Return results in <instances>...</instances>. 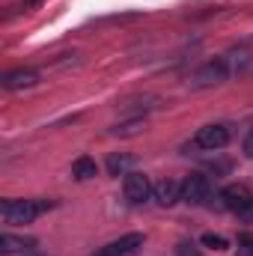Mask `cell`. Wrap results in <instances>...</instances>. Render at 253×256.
<instances>
[{
  "instance_id": "6da1fadb",
  "label": "cell",
  "mask_w": 253,
  "mask_h": 256,
  "mask_svg": "<svg viewBox=\"0 0 253 256\" xmlns=\"http://www.w3.org/2000/svg\"><path fill=\"white\" fill-rule=\"evenodd\" d=\"M48 208H54L51 200H6V202L0 206L6 224H30V220H36L39 214H45Z\"/></svg>"
},
{
  "instance_id": "7a4b0ae2",
  "label": "cell",
  "mask_w": 253,
  "mask_h": 256,
  "mask_svg": "<svg viewBox=\"0 0 253 256\" xmlns=\"http://www.w3.org/2000/svg\"><path fill=\"white\" fill-rule=\"evenodd\" d=\"M194 143H196L200 149H208V152L224 149V146L230 143V128L226 126H202L200 131H196Z\"/></svg>"
},
{
  "instance_id": "3957f363",
  "label": "cell",
  "mask_w": 253,
  "mask_h": 256,
  "mask_svg": "<svg viewBox=\"0 0 253 256\" xmlns=\"http://www.w3.org/2000/svg\"><path fill=\"white\" fill-rule=\"evenodd\" d=\"M220 200H224V206H226L230 212H236V214H244V212L253 208V194L248 191L244 185H226V188L220 191Z\"/></svg>"
},
{
  "instance_id": "277c9868",
  "label": "cell",
  "mask_w": 253,
  "mask_h": 256,
  "mask_svg": "<svg viewBox=\"0 0 253 256\" xmlns=\"http://www.w3.org/2000/svg\"><path fill=\"white\" fill-rule=\"evenodd\" d=\"M152 182H149V176H143V173H126V182H122V191H126V200L131 202H143V200H149L152 196Z\"/></svg>"
},
{
  "instance_id": "5b68a950",
  "label": "cell",
  "mask_w": 253,
  "mask_h": 256,
  "mask_svg": "<svg viewBox=\"0 0 253 256\" xmlns=\"http://www.w3.org/2000/svg\"><path fill=\"white\" fill-rule=\"evenodd\" d=\"M143 242H146L143 232H128V236H122V238L108 242L104 248H98L96 256H128V254H134L137 248H143Z\"/></svg>"
},
{
  "instance_id": "8992f818",
  "label": "cell",
  "mask_w": 253,
  "mask_h": 256,
  "mask_svg": "<svg viewBox=\"0 0 253 256\" xmlns=\"http://www.w3.org/2000/svg\"><path fill=\"white\" fill-rule=\"evenodd\" d=\"M226 74H230V68L224 60H212V63H206L202 68H196L194 72V86H214V84H220V80H226Z\"/></svg>"
},
{
  "instance_id": "52a82bcc",
  "label": "cell",
  "mask_w": 253,
  "mask_h": 256,
  "mask_svg": "<svg viewBox=\"0 0 253 256\" xmlns=\"http://www.w3.org/2000/svg\"><path fill=\"white\" fill-rule=\"evenodd\" d=\"M208 179L202 176V173H188L185 179H182V200L185 202H202L206 196H208Z\"/></svg>"
},
{
  "instance_id": "ba28073f",
  "label": "cell",
  "mask_w": 253,
  "mask_h": 256,
  "mask_svg": "<svg viewBox=\"0 0 253 256\" xmlns=\"http://www.w3.org/2000/svg\"><path fill=\"white\" fill-rule=\"evenodd\" d=\"M152 196L158 206H176L182 200V182L176 179H161L155 188H152Z\"/></svg>"
},
{
  "instance_id": "9c48e42d",
  "label": "cell",
  "mask_w": 253,
  "mask_h": 256,
  "mask_svg": "<svg viewBox=\"0 0 253 256\" xmlns=\"http://www.w3.org/2000/svg\"><path fill=\"white\" fill-rule=\"evenodd\" d=\"M36 84H39V72H33V68H15V72L3 74L6 90H27V86H36Z\"/></svg>"
},
{
  "instance_id": "30bf717a",
  "label": "cell",
  "mask_w": 253,
  "mask_h": 256,
  "mask_svg": "<svg viewBox=\"0 0 253 256\" xmlns=\"http://www.w3.org/2000/svg\"><path fill=\"white\" fill-rule=\"evenodd\" d=\"M72 176L78 179V182H86V179H96L98 176V164L92 161V158H86V155H80L74 164H72Z\"/></svg>"
},
{
  "instance_id": "8fae6325",
  "label": "cell",
  "mask_w": 253,
  "mask_h": 256,
  "mask_svg": "<svg viewBox=\"0 0 253 256\" xmlns=\"http://www.w3.org/2000/svg\"><path fill=\"white\" fill-rule=\"evenodd\" d=\"M131 167H134V158L131 155H110L108 158V170L114 173V176H126V173H131Z\"/></svg>"
},
{
  "instance_id": "7c38bea8",
  "label": "cell",
  "mask_w": 253,
  "mask_h": 256,
  "mask_svg": "<svg viewBox=\"0 0 253 256\" xmlns=\"http://www.w3.org/2000/svg\"><path fill=\"white\" fill-rule=\"evenodd\" d=\"M0 248L6 254H18V250H30L33 242L30 238H18V236H0Z\"/></svg>"
},
{
  "instance_id": "4fadbf2b",
  "label": "cell",
  "mask_w": 253,
  "mask_h": 256,
  "mask_svg": "<svg viewBox=\"0 0 253 256\" xmlns=\"http://www.w3.org/2000/svg\"><path fill=\"white\" fill-rule=\"evenodd\" d=\"M200 242H202L206 248H212V250H226V248H230V242H226L224 236H218V232H206Z\"/></svg>"
},
{
  "instance_id": "5bb4252c",
  "label": "cell",
  "mask_w": 253,
  "mask_h": 256,
  "mask_svg": "<svg viewBox=\"0 0 253 256\" xmlns=\"http://www.w3.org/2000/svg\"><path fill=\"white\" fill-rule=\"evenodd\" d=\"M143 120H131V122H126V126H116L114 128V134H120V137H131V134H140L143 131Z\"/></svg>"
},
{
  "instance_id": "9a60e30c",
  "label": "cell",
  "mask_w": 253,
  "mask_h": 256,
  "mask_svg": "<svg viewBox=\"0 0 253 256\" xmlns=\"http://www.w3.org/2000/svg\"><path fill=\"white\" fill-rule=\"evenodd\" d=\"M238 256H253V236H242L238 238Z\"/></svg>"
},
{
  "instance_id": "2e32d148",
  "label": "cell",
  "mask_w": 253,
  "mask_h": 256,
  "mask_svg": "<svg viewBox=\"0 0 253 256\" xmlns=\"http://www.w3.org/2000/svg\"><path fill=\"white\" fill-rule=\"evenodd\" d=\"M176 254H179V256H200V248H196L194 242H182Z\"/></svg>"
},
{
  "instance_id": "e0dca14e",
  "label": "cell",
  "mask_w": 253,
  "mask_h": 256,
  "mask_svg": "<svg viewBox=\"0 0 253 256\" xmlns=\"http://www.w3.org/2000/svg\"><path fill=\"white\" fill-rule=\"evenodd\" d=\"M244 155L253 158V134H248V140H244Z\"/></svg>"
}]
</instances>
